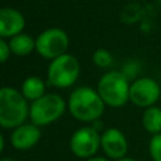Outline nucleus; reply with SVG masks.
<instances>
[{
  "label": "nucleus",
  "instance_id": "423d86ee",
  "mask_svg": "<svg viewBox=\"0 0 161 161\" xmlns=\"http://www.w3.org/2000/svg\"><path fill=\"white\" fill-rule=\"evenodd\" d=\"M69 45L68 34L59 28H50L42 31L35 39V50L40 57L53 60L67 53Z\"/></svg>",
  "mask_w": 161,
  "mask_h": 161
},
{
  "label": "nucleus",
  "instance_id": "6ab92c4d",
  "mask_svg": "<svg viewBox=\"0 0 161 161\" xmlns=\"http://www.w3.org/2000/svg\"><path fill=\"white\" fill-rule=\"evenodd\" d=\"M86 161H109V160L106 157H101V156H93L91 158H87Z\"/></svg>",
  "mask_w": 161,
  "mask_h": 161
},
{
  "label": "nucleus",
  "instance_id": "2eb2a0df",
  "mask_svg": "<svg viewBox=\"0 0 161 161\" xmlns=\"http://www.w3.org/2000/svg\"><path fill=\"white\" fill-rule=\"evenodd\" d=\"M113 62L112 54L103 48L97 49L93 53V63L98 67V68H108Z\"/></svg>",
  "mask_w": 161,
  "mask_h": 161
},
{
  "label": "nucleus",
  "instance_id": "6e6552de",
  "mask_svg": "<svg viewBox=\"0 0 161 161\" xmlns=\"http://www.w3.org/2000/svg\"><path fill=\"white\" fill-rule=\"evenodd\" d=\"M158 98H161V88L152 78H138L130 87V101L137 107L148 108Z\"/></svg>",
  "mask_w": 161,
  "mask_h": 161
},
{
  "label": "nucleus",
  "instance_id": "dca6fc26",
  "mask_svg": "<svg viewBox=\"0 0 161 161\" xmlns=\"http://www.w3.org/2000/svg\"><path fill=\"white\" fill-rule=\"evenodd\" d=\"M150 156L153 161H161V133L153 135L148 143Z\"/></svg>",
  "mask_w": 161,
  "mask_h": 161
},
{
  "label": "nucleus",
  "instance_id": "f3484780",
  "mask_svg": "<svg viewBox=\"0 0 161 161\" xmlns=\"http://www.w3.org/2000/svg\"><path fill=\"white\" fill-rule=\"evenodd\" d=\"M140 15V8L137 6V4H130L125 8L123 13H122V20L125 23H133L136 21Z\"/></svg>",
  "mask_w": 161,
  "mask_h": 161
},
{
  "label": "nucleus",
  "instance_id": "39448f33",
  "mask_svg": "<svg viewBox=\"0 0 161 161\" xmlns=\"http://www.w3.org/2000/svg\"><path fill=\"white\" fill-rule=\"evenodd\" d=\"M64 99L57 93H47L39 99L31 102L30 104V119L35 126H47L58 118L65 111Z\"/></svg>",
  "mask_w": 161,
  "mask_h": 161
},
{
  "label": "nucleus",
  "instance_id": "4468645a",
  "mask_svg": "<svg viewBox=\"0 0 161 161\" xmlns=\"http://www.w3.org/2000/svg\"><path fill=\"white\" fill-rule=\"evenodd\" d=\"M142 125L143 128L152 135L161 133V108L156 106L146 108L142 116Z\"/></svg>",
  "mask_w": 161,
  "mask_h": 161
},
{
  "label": "nucleus",
  "instance_id": "4be33fe9",
  "mask_svg": "<svg viewBox=\"0 0 161 161\" xmlns=\"http://www.w3.org/2000/svg\"><path fill=\"white\" fill-rule=\"evenodd\" d=\"M0 161H16V160H13V158H8V157H4V158H1Z\"/></svg>",
  "mask_w": 161,
  "mask_h": 161
},
{
  "label": "nucleus",
  "instance_id": "a211bd4d",
  "mask_svg": "<svg viewBox=\"0 0 161 161\" xmlns=\"http://www.w3.org/2000/svg\"><path fill=\"white\" fill-rule=\"evenodd\" d=\"M10 53H11V49L9 43L5 39H0V62L5 63L10 57Z\"/></svg>",
  "mask_w": 161,
  "mask_h": 161
},
{
  "label": "nucleus",
  "instance_id": "f257e3e1",
  "mask_svg": "<svg viewBox=\"0 0 161 161\" xmlns=\"http://www.w3.org/2000/svg\"><path fill=\"white\" fill-rule=\"evenodd\" d=\"M104 106L98 92L87 86L75 88L68 99L70 114L82 122H96L102 116Z\"/></svg>",
  "mask_w": 161,
  "mask_h": 161
},
{
  "label": "nucleus",
  "instance_id": "1a4fd4ad",
  "mask_svg": "<svg viewBox=\"0 0 161 161\" xmlns=\"http://www.w3.org/2000/svg\"><path fill=\"white\" fill-rule=\"evenodd\" d=\"M101 147L112 160H121L127 153L128 143L125 135L118 128H108L101 135Z\"/></svg>",
  "mask_w": 161,
  "mask_h": 161
},
{
  "label": "nucleus",
  "instance_id": "f8f14e48",
  "mask_svg": "<svg viewBox=\"0 0 161 161\" xmlns=\"http://www.w3.org/2000/svg\"><path fill=\"white\" fill-rule=\"evenodd\" d=\"M9 45H10L11 53H14L15 55H19V57H25L35 49V40L30 35H28L25 33H20V34L10 38Z\"/></svg>",
  "mask_w": 161,
  "mask_h": 161
},
{
  "label": "nucleus",
  "instance_id": "0eeeda50",
  "mask_svg": "<svg viewBox=\"0 0 161 161\" xmlns=\"http://www.w3.org/2000/svg\"><path fill=\"white\" fill-rule=\"evenodd\" d=\"M101 146V136L93 126L78 128L70 137L69 147L74 156L79 158L93 157Z\"/></svg>",
  "mask_w": 161,
  "mask_h": 161
},
{
  "label": "nucleus",
  "instance_id": "aec40b11",
  "mask_svg": "<svg viewBox=\"0 0 161 161\" xmlns=\"http://www.w3.org/2000/svg\"><path fill=\"white\" fill-rule=\"evenodd\" d=\"M5 147V140H4V135H0V152L4 151Z\"/></svg>",
  "mask_w": 161,
  "mask_h": 161
},
{
  "label": "nucleus",
  "instance_id": "9d476101",
  "mask_svg": "<svg viewBox=\"0 0 161 161\" xmlns=\"http://www.w3.org/2000/svg\"><path fill=\"white\" fill-rule=\"evenodd\" d=\"M25 19L23 14L13 8H3L0 10V36L1 39L13 38L23 31Z\"/></svg>",
  "mask_w": 161,
  "mask_h": 161
},
{
  "label": "nucleus",
  "instance_id": "ddd939ff",
  "mask_svg": "<svg viewBox=\"0 0 161 161\" xmlns=\"http://www.w3.org/2000/svg\"><path fill=\"white\" fill-rule=\"evenodd\" d=\"M44 92H45V84L39 77L30 75L23 82L21 93L28 101L34 102V101L39 99L40 97H43L45 94Z\"/></svg>",
  "mask_w": 161,
  "mask_h": 161
},
{
  "label": "nucleus",
  "instance_id": "5701e85b",
  "mask_svg": "<svg viewBox=\"0 0 161 161\" xmlns=\"http://www.w3.org/2000/svg\"><path fill=\"white\" fill-rule=\"evenodd\" d=\"M158 4H160V6H161V0H158Z\"/></svg>",
  "mask_w": 161,
  "mask_h": 161
},
{
  "label": "nucleus",
  "instance_id": "9b49d317",
  "mask_svg": "<svg viewBox=\"0 0 161 161\" xmlns=\"http://www.w3.org/2000/svg\"><path fill=\"white\" fill-rule=\"evenodd\" d=\"M40 130L34 123H24L14 128L11 133V145L14 148L25 151L34 147L40 140Z\"/></svg>",
  "mask_w": 161,
  "mask_h": 161
},
{
  "label": "nucleus",
  "instance_id": "412c9836",
  "mask_svg": "<svg viewBox=\"0 0 161 161\" xmlns=\"http://www.w3.org/2000/svg\"><path fill=\"white\" fill-rule=\"evenodd\" d=\"M117 161H137V160H135V158H131V157H123V158H121V160H117Z\"/></svg>",
  "mask_w": 161,
  "mask_h": 161
},
{
  "label": "nucleus",
  "instance_id": "20e7f679",
  "mask_svg": "<svg viewBox=\"0 0 161 161\" xmlns=\"http://www.w3.org/2000/svg\"><path fill=\"white\" fill-rule=\"evenodd\" d=\"M80 72L78 59L72 54H63L53 59L48 67V83L57 88H68L75 83Z\"/></svg>",
  "mask_w": 161,
  "mask_h": 161
},
{
  "label": "nucleus",
  "instance_id": "7ed1b4c3",
  "mask_svg": "<svg viewBox=\"0 0 161 161\" xmlns=\"http://www.w3.org/2000/svg\"><path fill=\"white\" fill-rule=\"evenodd\" d=\"M128 78L119 70H109L104 73L97 84V92L106 106L118 108L130 101Z\"/></svg>",
  "mask_w": 161,
  "mask_h": 161
},
{
  "label": "nucleus",
  "instance_id": "f03ea898",
  "mask_svg": "<svg viewBox=\"0 0 161 161\" xmlns=\"http://www.w3.org/2000/svg\"><path fill=\"white\" fill-rule=\"evenodd\" d=\"M30 113L28 99L11 87L0 91V125L3 128H16L24 125Z\"/></svg>",
  "mask_w": 161,
  "mask_h": 161
}]
</instances>
